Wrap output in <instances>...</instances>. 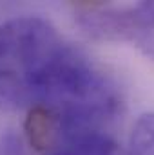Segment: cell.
I'll return each instance as SVG.
<instances>
[{
    "instance_id": "cell-1",
    "label": "cell",
    "mask_w": 154,
    "mask_h": 155,
    "mask_svg": "<svg viewBox=\"0 0 154 155\" xmlns=\"http://www.w3.org/2000/svg\"><path fill=\"white\" fill-rule=\"evenodd\" d=\"M73 47L38 16H22L0 27V110L33 108L44 97Z\"/></svg>"
},
{
    "instance_id": "cell-2",
    "label": "cell",
    "mask_w": 154,
    "mask_h": 155,
    "mask_svg": "<svg viewBox=\"0 0 154 155\" xmlns=\"http://www.w3.org/2000/svg\"><path fill=\"white\" fill-rule=\"evenodd\" d=\"M76 18L82 29L93 38L131 41L143 51L154 36V2L120 7L85 4L76 7Z\"/></svg>"
},
{
    "instance_id": "cell-3",
    "label": "cell",
    "mask_w": 154,
    "mask_h": 155,
    "mask_svg": "<svg viewBox=\"0 0 154 155\" xmlns=\"http://www.w3.org/2000/svg\"><path fill=\"white\" fill-rule=\"evenodd\" d=\"M51 155H123L116 141L105 132L83 134L65 141Z\"/></svg>"
},
{
    "instance_id": "cell-4",
    "label": "cell",
    "mask_w": 154,
    "mask_h": 155,
    "mask_svg": "<svg viewBox=\"0 0 154 155\" xmlns=\"http://www.w3.org/2000/svg\"><path fill=\"white\" fill-rule=\"evenodd\" d=\"M129 155H154V114L136 121L129 139Z\"/></svg>"
},
{
    "instance_id": "cell-5",
    "label": "cell",
    "mask_w": 154,
    "mask_h": 155,
    "mask_svg": "<svg viewBox=\"0 0 154 155\" xmlns=\"http://www.w3.org/2000/svg\"><path fill=\"white\" fill-rule=\"evenodd\" d=\"M0 155H29V152L18 135L7 132L0 135Z\"/></svg>"
},
{
    "instance_id": "cell-6",
    "label": "cell",
    "mask_w": 154,
    "mask_h": 155,
    "mask_svg": "<svg viewBox=\"0 0 154 155\" xmlns=\"http://www.w3.org/2000/svg\"><path fill=\"white\" fill-rule=\"evenodd\" d=\"M147 54L154 56V40H152V43H151V47H149V51H147Z\"/></svg>"
}]
</instances>
